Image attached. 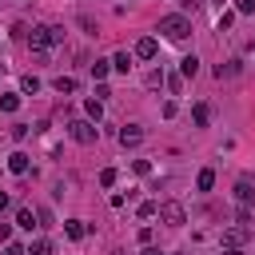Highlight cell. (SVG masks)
I'll return each instance as SVG.
<instances>
[{
  "instance_id": "31",
  "label": "cell",
  "mask_w": 255,
  "mask_h": 255,
  "mask_svg": "<svg viewBox=\"0 0 255 255\" xmlns=\"http://www.w3.org/2000/svg\"><path fill=\"white\" fill-rule=\"evenodd\" d=\"M135 239H139L143 247H151V227H139V231H135Z\"/></svg>"
},
{
  "instance_id": "7",
  "label": "cell",
  "mask_w": 255,
  "mask_h": 255,
  "mask_svg": "<svg viewBox=\"0 0 255 255\" xmlns=\"http://www.w3.org/2000/svg\"><path fill=\"white\" fill-rule=\"evenodd\" d=\"M155 52H159V44H155V36H143V40L135 44V56H139V60H155Z\"/></svg>"
},
{
  "instance_id": "28",
  "label": "cell",
  "mask_w": 255,
  "mask_h": 255,
  "mask_svg": "<svg viewBox=\"0 0 255 255\" xmlns=\"http://www.w3.org/2000/svg\"><path fill=\"white\" fill-rule=\"evenodd\" d=\"M255 12V0H235V16H251Z\"/></svg>"
},
{
  "instance_id": "19",
  "label": "cell",
  "mask_w": 255,
  "mask_h": 255,
  "mask_svg": "<svg viewBox=\"0 0 255 255\" xmlns=\"http://www.w3.org/2000/svg\"><path fill=\"white\" fill-rule=\"evenodd\" d=\"M143 84H147V88H163V68H151V72L143 76Z\"/></svg>"
},
{
  "instance_id": "5",
  "label": "cell",
  "mask_w": 255,
  "mask_h": 255,
  "mask_svg": "<svg viewBox=\"0 0 255 255\" xmlns=\"http://www.w3.org/2000/svg\"><path fill=\"white\" fill-rule=\"evenodd\" d=\"M235 199H239V207H251L255 203V187H251V179L243 175V179H235Z\"/></svg>"
},
{
  "instance_id": "37",
  "label": "cell",
  "mask_w": 255,
  "mask_h": 255,
  "mask_svg": "<svg viewBox=\"0 0 255 255\" xmlns=\"http://www.w3.org/2000/svg\"><path fill=\"white\" fill-rule=\"evenodd\" d=\"M4 207H8V195H4V191H0V211H4Z\"/></svg>"
},
{
  "instance_id": "15",
  "label": "cell",
  "mask_w": 255,
  "mask_h": 255,
  "mask_svg": "<svg viewBox=\"0 0 255 255\" xmlns=\"http://www.w3.org/2000/svg\"><path fill=\"white\" fill-rule=\"evenodd\" d=\"M112 68L128 76V72H131V56H128V52H116V56H112Z\"/></svg>"
},
{
  "instance_id": "4",
  "label": "cell",
  "mask_w": 255,
  "mask_h": 255,
  "mask_svg": "<svg viewBox=\"0 0 255 255\" xmlns=\"http://www.w3.org/2000/svg\"><path fill=\"white\" fill-rule=\"evenodd\" d=\"M159 219H163L167 227H179V223H187V211H183V203L167 199V203H159Z\"/></svg>"
},
{
  "instance_id": "1",
  "label": "cell",
  "mask_w": 255,
  "mask_h": 255,
  "mask_svg": "<svg viewBox=\"0 0 255 255\" xmlns=\"http://www.w3.org/2000/svg\"><path fill=\"white\" fill-rule=\"evenodd\" d=\"M159 32H163L167 40H175V44H183V40L191 36V20H187L183 12H175V16H163V20H159Z\"/></svg>"
},
{
  "instance_id": "32",
  "label": "cell",
  "mask_w": 255,
  "mask_h": 255,
  "mask_svg": "<svg viewBox=\"0 0 255 255\" xmlns=\"http://www.w3.org/2000/svg\"><path fill=\"white\" fill-rule=\"evenodd\" d=\"M108 96H112V88H108V84H96V100H100V104H104V100H108Z\"/></svg>"
},
{
  "instance_id": "23",
  "label": "cell",
  "mask_w": 255,
  "mask_h": 255,
  "mask_svg": "<svg viewBox=\"0 0 255 255\" xmlns=\"http://www.w3.org/2000/svg\"><path fill=\"white\" fill-rule=\"evenodd\" d=\"M20 92L36 96V92H40V80H36V76H24V80H20Z\"/></svg>"
},
{
  "instance_id": "17",
  "label": "cell",
  "mask_w": 255,
  "mask_h": 255,
  "mask_svg": "<svg viewBox=\"0 0 255 255\" xmlns=\"http://www.w3.org/2000/svg\"><path fill=\"white\" fill-rule=\"evenodd\" d=\"M52 88H56L60 96H72V92H76V80H72V76H60V80H56Z\"/></svg>"
},
{
  "instance_id": "27",
  "label": "cell",
  "mask_w": 255,
  "mask_h": 255,
  "mask_svg": "<svg viewBox=\"0 0 255 255\" xmlns=\"http://www.w3.org/2000/svg\"><path fill=\"white\" fill-rule=\"evenodd\" d=\"M36 227H52V211L48 207H36Z\"/></svg>"
},
{
  "instance_id": "18",
  "label": "cell",
  "mask_w": 255,
  "mask_h": 255,
  "mask_svg": "<svg viewBox=\"0 0 255 255\" xmlns=\"http://www.w3.org/2000/svg\"><path fill=\"white\" fill-rule=\"evenodd\" d=\"M108 72H112V60H96V64H92V76H96L100 84H104V76H108Z\"/></svg>"
},
{
  "instance_id": "6",
  "label": "cell",
  "mask_w": 255,
  "mask_h": 255,
  "mask_svg": "<svg viewBox=\"0 0 255 255\" xmlns=\"http://www.w3.org/2000/svg\"><path fill=\"white\" fill-rule=\"evenodd\" d=\"M139 139H143V128H139V124H124V128H120V143H124V147H131V143H139Z\"/></svg>"
},
{
  "instance_id": "11",
  "label": "cell",
  "mask_w": 255,
  "mask_h": 255,
  "mask_svg": "<svg viewBox=\"0 0 255 255\" xmlns=\"http://www.w3.org/2000/svg\"><path fill=\"white\" fill-rule=\"evenodd\" d=\"M195 72H199V60H195V56H183V60H179V76H183V80H191Z\"/></svg>"
},
{
  "instance_id": "10",
  "label": "cell",
  "mask_w": 255,
  "mask_h": 255,
  "mask_svg": "<svg viewBox=\"0 0 255 255\" xmlns=\"http://www.w3.org/2000/svg\"><path fill=\"white\" fill-rule=\"evenodd\" d=\"M64 235H68V239H84V235H88L84 219H64Z\"/></svg>"
},
{
  "instance_id": "35",
  "label": "cell",
  "mask_w": 255,
  "mask_h": 255,
  "mask_svg": "<svg viewBox=\"0 0 255 255\" xmlns=\"http://www.w3.org/2000/svg\"><path fill=\"white\" fill-rule=\"evenodd\" d=\"M4 255H28V251H24L20 243H4Z\"/></svg>"
},
{
  "instance_id": "36",
  "label": "cell",
  "mask_w": 255,
  "mask_h": 255,
  "mask_svg": "<svg viewBox=\"0 0 255 255\" xmlns=\"http://www.w3.org/2000/svg\"><path fill=\"white\" fill-rule=\"evenodd\" d=\"M0 243H12V227L8 223H0Z\"/></svg>"
},
{
  "instance_id": "8",
  "label": "cell",
  "mask_w": 255,
  "mask_h": 255,
  "mask_svg": "<svg viewBox=\"0 0 255 255\" xmlns=\"http://www.w3.org/2000/svg\"><path fill=\"white\" fill-rule=\"evenodd\" d=\"M8 171H12V175H28V155H24V151H12V155H8Z\"/></svg>"
},
{
  "instance_id": "9",
  "label": "cell",
  "mask_w": 255,
  "mask_h": 255,
  "mask_svg": "<svg viewBox=\"0 0 255 255\" xmlns=\"http://www.w3.org/2000/svg\"><path fill=\"white\" fill-rule=\"evenodd\" d=\"M16 227L32 231V227H36V211H32V207H16Z\"/></svg>"
},
{
  "instance_id": "29",
  "label": "cell",
  "mask_w": 255,
  "mask_h": 255,
  "mask_svg": "<svg viewBox=\"0 0 255 255\" xmlns=\"http://www.w3.org/2000/svg\"><path fill=\"white\" fill-rule=\"evenodd\" d=\"M231 24H235V8H231V12H219V32L231 28Z\"/></svg>"
},
{
  "instance_id": "20",
  "label": "cell",
  "mask_w": 255,
  "mask_h": 255,
  "mask_svg": "<svg viewBox=\"0 0 255 255\" xmlns=\"http://www.w3.org/2000/svg\"><path fill=\"white\" fill-rule=\"evenodd\" d=\"M163 88H167L171 96H179V92H183V76H163Z\"/></svg>"
},
{
  "instance_id": "25",
  "label": "cell",
  "mask_w": 255,
  "mask_h": 255,
  "mask_svg": "<svg viewBox=\"0 0 255 255\" xmlns=\"http://www.w3.org/2000/svg\"><path fill=\"white\" fill-rule=\"evenodd\" d=\"M28 255H52V243H48V239H36V243L28 247Z\"/></svg>"
},
{
  "instance_id": "16",
  "label": "cell",
  "mask_w": 255,
  "mask_h": 255,
  "mask_svg": "<svg viewBox=\"0 0 255 255\" xmlns=\"http://www.w3.org/2000/svg\"><path fill=\"white\" fill-rule=\"evenodd\" d=\"M195 187H199V191H211V187H215V171H211V167H203V171H199V179H195Z\"/></svg>"
},
{
  "instance_id": "21",
  "label": "cell",
  "mask_w": 255,
  "mask_h": 255,
  "mask_svg": "<svg viewBox=\"0 0 255 255\" xmlns=\"http://www.w3.org/2000/svg\"><path fill=\"white\" fill-rule=\"evenodd\" d=\"M151 215H159V203L155 199H143L139 203V219H151Z\"/></svg>"
},
{
  "instance_id": "33",
  "label": "cell",
  "mask_w": 255,
  "mask_h": 255,
  "mask_svg": "<svg viewBox=\"0 0 255 255\" xmlns=\"http://www.w3.org/2000/svg\"><path fill=\"white\" fill-rule=\"evenodd\" d=\"M131 167H135V175H147V171H151V163H147V159H135Z\"/></svg>"
},
{
  "instance_id": "13",
  "label": "cell",
  "mask_w": 255,
  "mask_h": 255,
  "mask_svg": "<svg viewBox=\"0 0 255 255\" xmlns=\"http://www.w3.org/2000/svg\"><path fill=\"white\" fill-rule=\"evenodd\" d=\"M191 120H195V128H207V120H211V108H207V104H195V108H191Z\"/></svg>"
},
{
  "instance_id": "24",
  "label": "cell",
  "mask_w": 255,
  "mask_h": 255,
  "mask_svg": "<svg viewBox=\"0 0 255 255\" xmlns=\"http://www.w3.org/2000/svg\"><path fill=\"white\" fill-rule=\"evenodd\" d=\"M84 112H88V116H92V124H96V120L104 116V104H100V100H88V104H84Z\"/></svg>"
},
{
  "instance_id": "26",
  "label": "cell",
  "mask_w": 255,
  "mask_h": 255,
  "mask_svg": "<svg viewBox=\"0 0 255 255\" xmlns=\"http://www.w3.org/2000/svg\"><path fill=\"white\" fill-rule=\"evenodd\" d=\"M20 108V96H0V112H16Z\"/></svg>"
},
{
  "instance_id": "38",
  "label": "cell",
  "mask_w": 255,
  "mask_h": 255,
  "mask_svg": "<svg viewBox=\"0 0 255 255\" xmlns=\"http://www.w3.org/2000/svg\"><path fill=\"white\" fill-rule=\"evenodd\" d=\"M223 255H243V251H239V247H227V251H223Z\"/></svg>"
},
{
  "instance_id": "12",
  "label": "cell",
  "mask_w": 255,
  "mask_h": 255,
  "mask_svg": "<svg viewBox=\"0 0 255 255\" xmlns=\"http://www.w3.org/2000/svg\"><path fill=\"white\" fill-rule=\"evenodd\" d=\"M231 76H239V60H227L215 68V80H231Z\"/></svg>"
},
{
  "instance_id": "2",
  "label": "cell",
  "mask_w": 255,
  "mask_h": 255,
  "mask_svg": "<svg viewBox=\"0 0 255 255\" xmlns=\"http://www.w3.org/2000/svg\"><path fill=\"white\" fill-rule=\"evenodd\" d=\"M28 44H32V48H52V44H64V28H56V24H36V28L28 32Z\"/></svg>"
},
{
  "instance_id": "34",
  "label": "cell",
  "mask_w": 255,
  "mask_h": 255,
  "mask_svg": "<svg viewBox=\"0 0 255 255\" xmlns=\"http://www.w3.org/2000/svg\"><path fill=\"white\" fill-rule=\"evenodd\" d=\"M199 4H203V0H179V8H183V12H199Z\"/></svg>"
},
{
  "instance_id": "14",
  "label": "cell",
  "mask_w": 255,
  "mask_h": 255,
  "mask_svg": "<svg viewBox=\"0 0 255 255\" xmlns=\"http://www.w3.org/2000/svg\"><path fill=\"white\" fill-rule=\"evenodd\" d=\"M223 243H227V247H243V243H247V231H243V227H231V231L223 235Z\"/></svg>"
},
{
  "instance_id": "39",
  "label": "cell",
  "mask_w": 255,
  "mask_h": 255,
  "mask_svg": "<svg viewBox=\"0 0 255 255\" xmlns=\"http://www.w3.org/2000/svg\"><path fill=\"white\" fill-rule=\"evenodd\" d=\"M143 255H159V251H155V247H143Z\"/></svg>"
},
{
  "instance_id": "30",
  "label": "cell",
  "mask_w": 255,
  "mask_h": 255,
  "mask_svg": "<svg viewBox=\"0 0 255 255\" xmlns=\"http://www.w3.org/2000/svg\"><path fill=\"white\" fill-rule=\"evenodd\" d=\"M100 183L112 187V183H116V167H104V171H100Z\"/></svg>"
},
{
  "instance_id": "22",
  "label": "cell",
  "mask_w": 255,
  "mask_h": 255,
  "mask_svg": "<svg viewBox=\"0 0 255 255\" xmlns=\"http://www.w3.org/2000/svg\"><path fill=\"white\" fill-rule=\"evenodd\" d=\"M235 227L251 231V207H239V211H235Z\"/></svg>"
},
{
  "instance_id": "3",
  "label": "cell",
  "mask_w": 255,
  "mask_h": 255,
  "mask_svg": "<svg viewBox=\"0 0 255 255\" xmlns=\"http://www.w3.org/2000/svg\"><path fill=\"white\" fill-rule=\"evenodd\" d=\"M68 135H72L76 143H96L100 128H96L92 120H72V124H68Z\"/></svg>"
}]
</instances>
